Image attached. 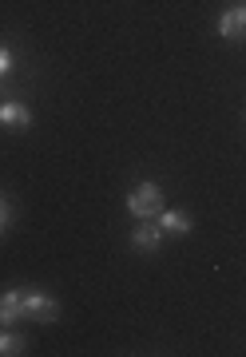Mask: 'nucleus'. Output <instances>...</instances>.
<instances>
[{"label":"nucleus","instance_id":"8","mask_svg":"<svg viewBox=\"0 0 246 357\" xmlns=\"http://www.w3.org/2000/svg\"><path fill=\"white\" fill-rule=\"evenodd\" d=\"M28 342L20 333H0V357H13V354H24Z\"/></svg>","mask_w":246,"mask_h":357},{"label":"nucleus","instance_id":"10","mask_svg":"<svg viewBox=\"0 0 246 357\" xmlns=\"http://www.w3.org/2000/svg\"><path fill=\"white\" fill-rule=\"evenodd\" d=\"M4 222H8V206H4V199H0V230H4Z\"/></svg>","mask_w":246,"mask_h":357},{"label":"nucleus","instance_id":"11","mask_svg":"<svg viewBox=\"0 0 246 357\" xmlns=\"http://www.w3.org/2000/svg\"><path fill=\"white\" fill-rule=\"evenodd\" d=\"M0 88H4V84H0Z\"/></svg>","mask_w":246,"mask_h":357},{"label":"nucleus","instance_id":"1","mask_svg":"<svg viewBox=\"0 0 246 357\" xmlns=\"http://www.w3.org/2000/svg\"><path fill=\"white\" fill-rule=\"evenodd\" d=\"M128 211L135 218H155L159 211H163V191H159L155 183H139V187L128 195Z\"/></svg>","mask_w":246,"mask_h":357},{"label":"nucleus","instance_id":"4","mask_svg":"<svg viewBox=\"0 0 246 357\" xmlns=\"http://www.w3.org/2000/svg\"><path fill=\"white\" fill-rule=\"evenodd\" d=\"M219 36L222 40H243L246 36V4H231L219 16Z\"/></svg>","mask_w":246,"mask_h":357},{"label":"nucleus","instance_id":"9","mask_svg":"<svg viewBox=\"0 0 246 357\" xmlns=\"http://www.w3.org/2000/svg\"><path fill=\"white\" fill-rule=\"evenodd\" d=\"M8 76H13V52L0 44V84H4Z\"/></svg>","mask_w":246,"mask_h":357},{"label":"nucleus","instance_id":"3","mask_svg":"<svg viewBox=\"0 0 246 357\" xmlns=\"http://www.w3.org/2000/svg\"><path fill=\"white\" fill-rule=\"evenodd\" d=\"M0 128H8V131H28L32 128V112H28V103L0 100Z\"/></svg>","mask_w":246,"mask_h":357},{"label":"nucleus","instance_id":"6","mask_svg":"<svg viewBox=\"0 0 246 357\" xmlns=\"http://www.w3.org/2000/svg\"><path fill=\"white\" fill-rule=\"evenodd\" d=\"M20 318H24V294L4 290L0 294V326H16Z\"/></svg>","mask_w":246,"mask_h":357},{"label":"nucleus","instance_id":"5","mask_svg":"<svg viewBox=\"0 0 246 357\" xmlns=\"http://www.w3.org/2000/svg\"><path fill=\"white\" fill-rule=\"evenodd\" d=\"M131 246H135V250H147V255H155L159 246H163V230H159V222H139V227L131 230Z\"/></svg>","mask_w":246,"mask_h":357},{"label":"nucleus","instance_id":"2","mask_svg":"<svg viewBox=\"0 0 246 357\" xmlns=\"http://www.w3.org/2000/svg\"><path fill=\"white\" fill-rule=\"evenodd\" d=\"M56 314H60V302H56L48 290H28V294H24V318L52 321Z\"/></svg>","mask_w":246,"mask_h":357},{"label":"nucleus","instance_id":"7","mask_svg":"<svg viewBox=\"0 0 246 357\" xmlns=\"http://www.w3.org/2000/svg\"><path fill=\"white\" fill-rule=\"evenodd\" d=\"M155 222H159V230H163V234H191V227H194L187 211H167V206L155 215Z\"/></svg>","mask_w":246,"mask_h":357}]
</instances>
